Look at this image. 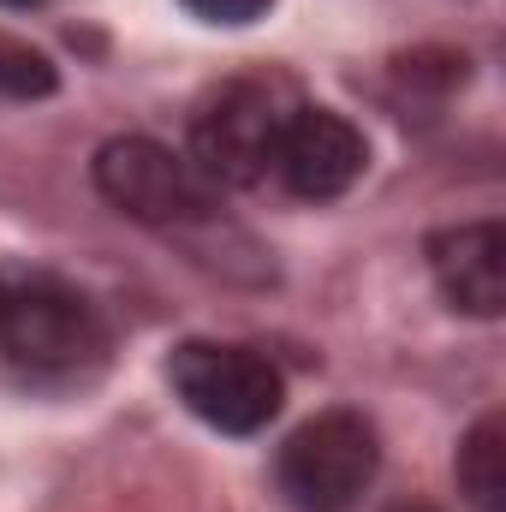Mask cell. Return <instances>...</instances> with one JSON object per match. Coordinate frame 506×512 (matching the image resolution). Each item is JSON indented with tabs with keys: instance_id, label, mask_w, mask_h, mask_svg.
<instances>
[{
	"instance_id": "obj_6",
	"label": "cell",
	"mask_w": 506,
	"mask_h": 512,
	"mask_svg": "<svg viewBox=\"0 0 506 512\" xmlns=\"http://www.w3.org/2000/svg\"><path fill=\"white\" fill-rule=\"evenodd\" d=\"M364 167H370L364 131L346 114H334V108H298L286 120V131H280V143H274V173L304 203L346 197L364 179Z\"/></svg>"
},
{
	"instance_id": "obj_3",
	"label": "cell",
	"mask_w": 506,
	"mask_h": 512,
	"mask_svg": "<svg viewBox=\"0 0 506 512\" xmlns=\"http://www.w3.org/2000/svg\"><path fill=\"white\" fill-rule=\"evenodd\" d=\"M102 346L108 334L78 292L24 286V292H6L0 304V352L30 382H72L102 358Z\"/></svg>"
},
{
	"instance_id": "obj_9",
	"label": "cell",
	"mask_w": 506,
	"mask_h": 512,
	"mask_svg": "<svg viewBox=\"0 0 506 512\" xmlns=\"http://www.w3.org/2000/svg\"><path fill=\"white\" fill-rule=\"evenodd\" d=\"M54 60L36 54L30 42H12L0 36V102H36V96H54Z\"/></svg>"
},
{
	"instance_id": "obj_11",
	"label": "cell",
	"mask_w": 506,
	"mask_h": 512,
	"mask_svg": "<svg viewBox=\"0 0 506 512\" xmlns=\"http://www.w3.org/2000/svg\"><path fill=\"white\" fill-rule=\"evenodd\" d=\"M393 512H441V507H429V501H405V507H393Z\"/></svg>"
},
{
	"instance_id": "obj_8",
	"label": "cell",
	"mask_w": 506,
	"mask_h": 512,
	"mask_svg": "<svg viewBox=\"0 0 506 512\" xmlns=\"http://www.w3.org/2000/svg\"><path fill=\"white\" fill-rule=\"evenodd\" d=\"M459 489L477 512H506V417L489 411L459 441Z\"/></svg>"
},
{
	"instance_id": "obj_4",
	"label": "cell",
	"mask_w": 506,
	"mask_h": 512,
	"mask_svg": "<svg viewBox=\"0 0 506 512\" xmlns=\"http://www.w3.org/2000/svg\"><path fill=\"white\" fill-rule=\"evenodd\" d=\"M96 191L120 215L143 221V227H161V233L197 227L215 209V191L197 173V161L173 155L155 137H114V143H102L96 149Z\"/></svg>"
},
{
	"instance_id": "obj_2",
	"label": "cell",
	"mask_w": 506,
	"mask_h": 512,
	"mask_svg": "<svg viewBox=\"0 0 506 512\" xmlns=\"http://www.w3.org/2000/svg\"><path fill=\"white\" fill-rule=\"evenodd\" d=\"M381 447L370 417L322 411L280 447V495L298 512H352L358 495L376 483Z\"/></svg>"
},
{
	"instance_id": "obj_13",
	"label": "cell",
	"mask_w": 506,
	"mask_h": 512,
	"mask_svg": "<svg viewBox=\"0 0 506 512\" xmlns=\"http://www.w3.org/2000/svg\"><path fill=\"white\" fill-rule=\"evenodd\" d=\"M0 304H6V286H0Z\"/></svg>"
},
{
	"instance_id": "obj_10",
	"label": "cell",
	"mask_w": 506,
	"mask_h": 512,
	"mask_svg": "<svg viewBox=\"0 0 506 512\" xmlns=\"http://www.w3.org/2000/svg\"><path fill=\"white\" fill-rule=\"evenodd\" d=\"M197 18H209V24H251L268 12V0H185Z\"/></svg>"
},
{
	"instance_id": "obj_1",
	"label": "cell",
	"mask_w": 506,
	"mask_h": 512,
	"mask_svg": "<svg viewBox=\"0 0 506 512\" xmlns=\"http://www.w3.org/2000/svg\"><path fill=\"white\" fill-rule=\"evenodd\" d=\"M173 393L185 399L191 417H203L221 435H256L274 423L286 382L280 370L251 346H221V340H185L167 364Z\"/></svg>"
},
{
	"instance_id": "obj_12",
	"label": "cell",
	"mask_w": 506,
	"mask_h": 512,
	"mask_svg": "<svg viewBox=\"0 0 506 512\" xmlns=\"http://www.w3.org/2000/svg\"><path fill=\"white\" fill-rule=\"evenodd\" d=\"M0 6H36V0H0Z\"/></svg>"
},
{
	"instance_id": "obj_7",
	"label": "cell",
	"mask_w": 506,
	"mask_h": 512,
	"mask_svg": "<svg viewBox=\"0 0 506 512\" xmlns=\"http://www.w3.org/2000/svg\"><path fill=\"white\" fill-rule=\"evenodd\" d=\"M435 286L453 310L465 316H501L506 310V227L501 221H471L447 227L429 239Z\"/></svg>"
},
{
	"instance_id": "obj_5",
	"label": "cell",
	"mask_w": 506,
	"mask_h": 512,
	"mask_svg": "<svg viewBox=\"0 0 506 512\" xmlns=\"http://www.w3.org/2000/svg\"><path fill=\"white\" fill-rule=\"evenodd\" d=\"M292 114H298V102L274 78H233V84H221L209 96V108L197 114V126H191V137H197V173L209 185L215 179H227V185L262 179L274 167V143H280V131H286Z\"/></svg>"
}]
</instances>
